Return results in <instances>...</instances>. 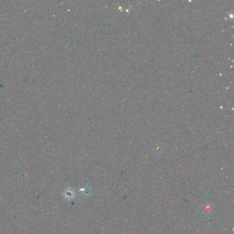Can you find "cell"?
I'll list each match as a JSON object with an SVG mask.
<instances>
[{
    "mask_svg": "<svg viewBox=\"0 0 234 234\" xmlns=\"http://www.w3.org/2000/svg\"><path fill=\"white\" fill-rule=\"evenodd\" d=\"M75 195L76 193L74 190L73 188H71V187H69V188L65 190L63 193V197L67 200H71L73 199V198L75 197Z\"/></svg>",
    "mask_w": 234,
    "mask_h": 234,
    "instance_id": "cell-1",
    "label": "cell"
},
{
    "mask_svg": "<svg viewBox=\"0 0 234 234\" xmlns=\"http://www.w3.org/2000/svg\"><path fill=\"white\" fill-rule=\"evenodd\" d=\"M203 211L206 214H211L214 212V206L212 204L207 203L203 207Z\"/></svg>",
    "mask_w": 234,
    "mask_h": 234,
    "instance_id": "cell-2",
    "label": "cell"
},
{
    "mask_svg": "<svg viewBox=\"0 0 234 234\" xmlns=\"http://www.w3.org/2000/svg\"><path fill=\"white\" fill-rule=\"evenodd\" d=\"M80 191L83 192V195L85 196V197H90L92 194L91 189L89 188V187H85V188L80 189Z\"/></svg>",
    "mask_w": 234,
    "mask_h": 234,
    "instance_id": "cell-3",
    "label": "cell"
}]
</instances>
